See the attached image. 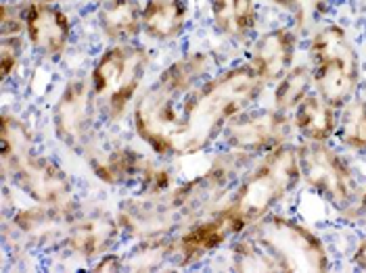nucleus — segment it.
Listing matches in <instances>:
<instances>
[{"label": "nucleus", "instance_id": "nucleus-1", "mask_svg": "<svg viewBox=\"0 0 366 273\" xmlns=\"http://www.w3.org/2000/svg\"><path fill=\"white\" fill-rule=\"evenodd\" d=\"M266 88L247 61L212 73L182 105L174 157H195L220 142L226 125L241 113L257 107Z\"/></svg>", "mask_w": 366, "mask_h": 273}, {"label": "nucleus", "instance_id": "nucleus-2", "mask_svg": "<svg viewBox=\"0 0 366 273\" xmlns=\"http://www.w3.org/2000/svg\"><path fill=\"white\" fill-rule=\"evenodd\" d=\"M216 69L207 51H193L164 67L157 78L142 88L132 107L134 134L157 159L174 157V140L180 125V110L187 96Z\"/></svg>", "mask_w": 366, "mask_h": 273}, {"label": "nucleus", "instance_id": "nucleus-3", "mask_svg": "<svg viewBox=\"0 0 366 273\" xmlns=\"http://www.w3.org/2000/svg\"><path fill=\"white\" fill-rule=\"evenodd\" d=\"M302 184V169L295 144H282L255 159L226 200V209L239 219L245 232L270 215Z\"/></svg>", "mask_w": 366, "mask_h": 273}, {"label": "nucleus", "instance_id": "nucleus-4", "mask_svg": "<svg viewBox=\"0 0 366 273\" xmlns=\"http://www.w3.org/2000/svg\"><path fill=\"white\" fill-rule=\"evenodd\" d=\"M153 53L139 42L109 44L92 61L90 88L105 123H119L134 107L149 76Z\"/></svg>", "mask_w": 366, "mask_h": 273}, {"label": "nucleus", "instance_id": "nucleus-5", "mask_svg": "<svg viewBox=\"0 0 366 273\" xmlns=\"http://www.w3.org/2000/svg\"><path fill=\"white\" fill-rule=\"evenodd\" d=\"M308 65L314 92L329 105L343 107L360 90L362 69L358 48L347 29L335 21L320 24L308 38Z\"/></svg>", "mask_w": 366, "mask_h": 273}, {"label": "nucleus", "instance_id": "nucleus-6", "mask_svg": "<svg viewBox=\"0 0 366 273\" xmlns=\"http://www.w3.org/2000/svg\"><path fill=\"white\" fill-rule=\"evenodd\" d=\"M259 246L274 259L281 272L322 273L329 272L333 261L329 248L302 221L270 213L247 230Z\"/></svg>", "mask_w": 366, "mask_h": 273}, {"label": "nucleus", "instance_id": "nucleus-7", "mask_svg": "<svg viewBox=\"0 0 366 273\" xmlns=\"http://www.w3.org/2000/svg\"><path fill=\"white\" fill-rule=\"evenodd\" d=\"M297 157L302 169V184L327 205L345 213L360 196V184L354 167L343 153L329 142H300Z\"/></svg>", "mask_w": 366, "mask_h": 273}, {"label": "nucleus", "instance_id": "nucleus-8", "mask_svg": "<svg viewBox=\"0 0 366 273\" xmlns=\"http://www.w3.org/2000/svg\"><path fill=\"white\" fill-rule=\"evenodd\" d=\"M99 119L101 110L92 94L90 80H67L53 105V134L59 144L82 155L90 140L99 134Z\"/></svg>", "mask_w": 366, "mask_h": 273}, {"label": "nucleus", "instance_id": "nucleus-9", "mask_svg": "<svg viewBox=\"0 0 366 273\" xmlns=\"http://www.w3.org/2000/svg\"><path fill=\"white\" fill-rule=\"evenodd\" d=\"M293 134L295 130L289 113L274 107H254L226 125L220 144L222 148L259 159L282 144H289Z\"/></svg>", "mask_w": 366, "mask_h": 273}, {"label": "nucleus", "instance_id": "nucleus-10", "mask_svg": "<svg viewBox=\"0 0 366 273\" xmlns=\"http://www.w3.org/2000/svg\"><path fill=\"white\" fill-rule=\"evenodd\" d=\"M4 177L11 175L17 190L36 205L74 207V184L69 173L49 155L29 150L13 163L2 165Z\"/></svg>", "mask_w": 366, "mask_h": 273}, {"label": "nucleus", "instance_id": "nucleus-11", "mask_svg": "<svg viewBox=\"0 0 366 273\" xmlns=\"http://www.w3.org/2000/svg\"><path fill=\"white\" fill-rule=\"evenodd\" d=\"M245 232L243 223L234 217L226 207L197 219L182 232L174 236V259L172 263L178 269L197 265L209 254H214L226 242H232Z\"/></svg>", "mask_w": 366, "mask_h": 273}, {"label": "nucleus", "instance_id": "nucleus-12", "mask_svg": "<svg viewBox=\"0 0 366 273\" xmlns=\"http://www.w3.org/2000/svg\"><path fill=\"white\" fill-rule=\"evenodd\" d=\"M115 217L122 225L124 236L134 242L174 236L182 232V221L169 200L168 192L164 194L137 192L119 202Z\"/></svg>", "mask_w": 366, "mask_h": 273}, {"label": "nucleus", "instance_id": "nucleus-13", "mask_svg": "<svg viewBox=\"0 0 366 273\" xmlns=\"http://www.w3.org/2000/svg\"><path fill=\"white\" fill-rule=\"evenodd\" d=\"M82 155L92 175L109 188L139 184L144 169L153 161L124 142H101L99 136L90 140Z\"/></svg>", "mask_w": 366, "mask_h": 273}, {"label": "nucleus", "instance_id": "nucleus-14", "mask_svg": "<svg viewBox=\"0 0 366 273\" xmlns=\"http://www.w3.org/2000/svg\"><path fill=\"white\" fill-rule=\"evenodd\" d=\"M74 36V24L65 9L56 4H36L26 6V42L42 58L55 61L69 48Z\"/></svg>", "mask_w": 366, "mask_h": 273}, {"label": "nucleus", "instance_id": "nucleus-15", "mask_svg": "<svg viewBox=\"0 0 366 273\" xmlns=\"http://www.w3.org/2000/svg\"><path fill=\"white\" fill-rule=\"evenodd\" d=\"M300 48V34L293 26H277L257 36L247 63L266 86H274L295 65Z\"/></svg>", "mask_w": 366, "mask_h": 273}, {"label": "nucleus", "instance_id": "nucleus-16", "mask_svg": "<svg viewBox=\"0 0 366 273\" xmlns=\"http://www.w3.org/2000/svg\"><path fill=\"white\" fill-rule=\"evenodd\" d=\"M124 232L117 217L109 213H92L76 219L65 234V246L71 254L86 261H97L105 252L115 250Z\"/></svg>", "mask_w": 366, "mask_h": 273}, {"label": "nucleus", "instance_id": "nucleus-17", "mask_svg": "<svg viewBox=\"0 0 366 273\" xmlns=\"http://www.w3.org/2000/svg\"><path fill=\"white\" fill-rule=\"evenodd\" d=\"M189 21L191 9L187 0H147L142 4V34L157 44L180 40Z\"/></svg>", "mask_w": 366, "mask_h": 273}, {"label": "nucleus", "instance_id": "nucleus-18", "mask_svg": "<svg viewBox=\"0 0 366 273\" xmlns=\"http://www.w3.org/2000/svg\"><path fill=\"white\" fill-rule=\"evenodd\" d=\"M293 130L304 142H331L337 132L339 109L318 92L308 94L291 113Z\"/></svg>", "mask_w": 366, "mask_h": 273}, {"label": "nucleus", "instance_id": "nucleus-19", "mask_svg": "<svg viewBox=\"0 0 366 273\" xmlns=\"http://www.w3.org/2000/svg\"><path fill=\"white\" fill-rule=\"evenodd\" d=\"M209 19L226 40H247L259 21L257 0H209Z\"/></svg>", "mask_w": 366, "mask_h": 273}, {"label": "nucleus", "instance_id": "nucleus-20", "mask_svg": "<svg viewBox=\"0 0 366 273\" xmlns=\"http://www.w3.org/2000/svg\"><path fill=\"white\" fill-rule=\"evenodd\" d=\"M97 26L109 44L137 42L142 34V4L139 0H112L101 4Z\"/></svg>", "mask_w": 366, "mask_h": 273}, {"label": "nucleus", "instance_id": "nucleus-21", "mask_svg": "<svg viewBox=\"0 0 366 273\" xmlns=\"http://www.w3.org/2000/svg\"><path fill=\"white\" fill-rule=\"evenodd\" d=\"M74 221V207H46L36 202L34 207L17 211L13 217L15 227L31 240H49L59 234H67Z\"/></svg>", "mask_w": 366, "mask_h": 273}, {"label": "nucleus", "instance_id": "nucleus-22", "mask_svg": "<svg viewBox=\"0 0 366 273\" xmlns=\"http://www.w3.org/2000/svg\"><path fill=\"white\" fill-rule=\"evenodd\" d=\"M335 140L339 146L354 155H366V98L356 94L339 107Z\"/></svg>", "mask_w": 366, "mask_h": 273}, {"label": "nucleus", "instance_id": "nucleus-23", "mask_svg": "<svg viewBox=\"0 0 366 273\" xmlns=\"http://www.w3.org/2000/svg\"><path fill=\"white\" fill-rule=\"evenodd\" d=\"M314 92V76L308 63L293 65L279 82L272 86V107L282 113H293L295 107Z\"/></svg>", "mask_w": 366, "mask_h": 273}, {"label": "nucleus", "instance_id": "nucleus-24", "mask_svg": "<svg viewBox=\"0 0 366 273\" xmlns=\"http://www.w3.org/2000/svg\"><path fill=\"white\" fill-rule=\"evenodd\" d=\"M291 17L297 34H312L333 9V0H264Z\"/></svg>", "mask_w": 366, "mask_h": 273}, {"label": "nucleus", "instance_id": "nucleus-25", "mask_svg": "<svg viewBox=\"0 0 366 273\" xmlns=\"http://www.w3.org/2000/svg\"><path fill=\"white\" fill-rule=\"evenodd\" d=\"M230 267L234 272H281L274 259L249 232H243L234 238L230 248Z\"/></svg>", "mask_w": 366, "mask_h": 273}, {"label": "nucleus", "instance_id": "nucleus-26", "mask_svg": "<svg viewBox=\"0 0 366 273\" xmlns=\"http://www.w3.org/2000/svg\"><path fill=\"white\" fill-rule=\"evenodd\" d=\"M0 148H2V165L13 163L34 148V130L28 123L11 113L2 115L0 123Z\"/></svg>", "mask_w": 366, "mask_h": 273}, {"label": "nucleus", "instance_id": "nucleus-27", "mask_svg": "<svg viewBox=\"0 0 366 273\" xmlns=\"http://www.w3.org/2000/svg\"><path fill=\"white\" fill-rule=\"evenodd\" d=\"M174 259V236L139 240L134 250L126 257L130 272H155Z\"/></svg>", "mask_w": 366, "mask_h": 273}, {"label": "nucleus", "instance_id": "nucleus-28", "mask_svg": "<svg viewBox=\"0 0 366 273\" xmlns=\"http://www.w3.org/2000/svg\"><path fill=\"white\" fill-rule=\"evenodd\" d=\"M26 44V36H0V73L4 82L15 78L19 71Z\"/></svg>", "mask_w": 366, "mask_h": 273}, {"label": "nucleus", "instance_id": "nucleus-29", "mask_svg": "<svg viewBox=\"0 0 366 273\" xmlns=\"http://www.w3.org/2000/svg\"><path fill=\"white\" fill-rule=\"evenodd\" d=\"M174 186H176L174 173L168 165L151 161L142 173L141 182H139V192H142V194H164Z\"/></svg>", "mask_w": 366, "mask_h": 273}, {"label": "nucleus", "instance_id": "nucleus-30", "mask_svg": "<svg viewBox=\"0 0 366 273\" xmlns=\"http://www.w3.org/2000/svg\"><path fill=\"white\" fill-rule=\"evenodd\" d=\"M26 6L2 0L0 6V36H26Z\"/></svg>", "mask_w": 366, "mask_h": 273}, {"label": "nucleus", "instance_id": "nucleus-31", "mask_svg": "<svg viewBox=\"0 0 366 273\" xmlns=\"http://www.w3.org/2000/svg\"><path fill=\"white\" fill-rule=\"evenodd\" d=\"M126 267V257L117 254L115 250H109L105 252L103 257H99L94 261V272H122Z\"/></svg>", "mask_w": 366, "mask_h": 273}, {"label": "nucleus", "instance_id": "nucleus-32", "mask_svg": "<svg viewBox=\"0 0 366 273\" xmlns=\"http://www.w3.org/2000/svg\"><path fill=\"white\" fill-rule=\"evenodd\" d=\"M343 215L347 219H352V221H366V188H362L358 200H356Z\"/></svg>", "mask_w": 366, "mask_h": 273}, {"label": "nucleus", "instance_id": "nucleus-33", "mask_svg": "<svg viewBox=\"0 0 366 273\" xmlns=\"http://www.w3.org/2000/svg\"><path fill=\"white\" fill-rule=\"evenodd\" d=\"M354 265L360 269V272H366V236H362L358 240V244L354 248Z\"/></svg>", "mask_w": 366, "mask_h": 273}, {"label": "nucleus", "instance_id": "nucleus-34", "mask_svg": "<svg viewBox=\"0 0 366 273\" xmlns=\"http://www.w3.org/2000/svg\"><path fill=\"white\" fill-rule=\"evenodd\" d=\"M29 2H36V4H56L59 0H29Z\"/></svg>", "mask_w": 366, "mask_h": 273}, {"label": "nucleus", "instance_id": "nucleus-35", "mask_svg": "<svg viewBox=\"0 0 366 273\" xmlns=\"http://www.w3.org/2000/svg\"><path fill=\"white\" fill-rule=\"evenodd\" d=\"M92 2H94V4H99V6H101V4H107V2H112V0H92Z\"/></svg>", "mask_w": 366, "mask_h": 273}]
</instances>
